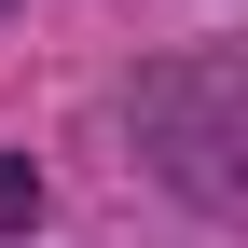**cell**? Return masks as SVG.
<instances>
[{
  "label": "cell",
  "instance_id": "cell-1",
  "mask_svg": "<svg viewBox=\"0 0 248 248\" xmlns=\"http://www.w3.org/2000/svg\"><path fill=\"white\" fill-rule=\"evenodd\" d=\"M14 221H42V179H28V166H0V234H14Z\"/></svg>",
  "mask_w": 248,
  "mask_h": 248
}]
</instances>
